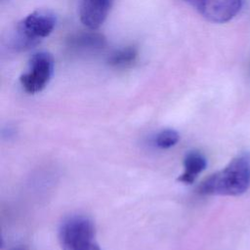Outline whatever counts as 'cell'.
Instances as JSON below:
<instances>
[{
  "instance_id": "7a4b0ae2",
  "label": "cell",
  "mask_w": 250,
  "mask_h": 250,
  "mask_svg": "<svg viewBox=\"0 0 250 250\" xmlns=\"http://www.w3.org/2000/svg\"><path fill=\"white\" fill-rule=\"evenodd\" d=\"M56 17L46 10L34 11L22 19L17 25L10 46L14 51H26L47 37L56 25Z\"/></svg>"
},
{
  "instance_id": "277c9868",
  "label": "cell",
  "mask_w": 250,
  "mask_h": 250,
  "mask_svg": "<svg viewBox=\"0 0 250 250\" xmlns=\"http://www.w3.org/2000/svg\"><path fill=\"white\" fill-rule=\"evenodd\" d=\"M54 59L48 52L35 53L29 60L28 67L20 77L23 90L28 94L41 92L49 83L54 72Z\"/></svg>"
},
{
  "instance_id": "30bf717a",
  "label": "cell",
  "mask_w": 250,
  "mask_h": 250,
  "mask_svg": "<svg viewBox=\"0 0 250 250\" xmlns=\"http://www.w3.org/2000/svg\"><path fill=\"white\" fill-rule=\"evenodd\" d=\"M82 1L87 4L98 6L104 9H110L111 2H112V0H82Z\"/></svg>"
},
{
  "instance_id": "52a82bcc",
  "label": "cell",
  "mask_w": 250,
  "mask_h": 250,
  "mask_svg": "<svg viewBox=\"0 0 250 250\" xmlns=\"http://www.w3.org/2000/svg\"><path fill=\"white\" fill-rule=\"evenodd\" d=\"M206 166L207 160L202 153L189 151L184 159V172L178 180L184 184H192Z\"/></svg>"
},
{
  "instance_id": "8992f818",
  "label": "cell",
  "mask_w": 250,
  "mask_h": 250,
  "mask_svg": "<svg viewBox=\"0 0 250 250\" xmlns=\"http://www.w3.org/2000/svg\"><path fill=\"white\" fill-rule=\"evenodd\" d=\"M67 45L75 52H95L103 49L106 45V40L101 33L86 31L70 36Z\"/></svg>"
},
{
  "instance_id": "9c48e42d",
  "label": "cell",
  "mask_w": 250,
  "mask_h": 250,
  "mask_svg": "<svg viewBox=\"0 0 250 250\" xmlns=\"http://www.w3.org/2000/svg\"><path fill=\"white\" fill-rule=\"evenodd\" d=\"M179 133L173 129H164L160 131L154 139V144L157 147L167 149L174 146L179 142Z\"/></svg>"
},
{
  "instance_id": "6da1fadb",
  "label": "cell",
  "mask_w": 250,
  "mask_h": 250,
  "mask_svg": "<svg viewBox=\"0 0 250 250\" xmlns=\"http://www.w3.org/2000/svg\"><path fill=\"white\" fill-rule=\"evenodd\" d=\"M250 187V154L241 153L224 169L212 174L198 187L204 195L237 196Z\"/></svg>"
},
{
  "instance_id": "3957f363",
  "label": "cell",
  "mask_w": 250,
  "mask_h": 250,
  "mask_svg": "<svg viewBox=\"0 0 250 250\" xmlns=\"http://www.w3.org/2000/svg\"><path fill=\"white\" fill-rule=\"evenodd\" d=\"M59 241L62 250H102L93 222L84 216L67 218L61 226Z\"/></svg>"
},
{
  "instance_id": "5b68a950",
  "label": "cell",
  "mask_w": 250,
  "mask_h": 250,
  "mask_svg": "<svg viewBox=\"0 0 250 250\" xmlns=\"http://www.w3.org/2000/svg\"><path fill=\"white\" fill-rule=\"evenodd\" d=\"M206 20L223 23L232 20L242 8V0H187Z\"/></svg>"
},
{
  "instance_id": "8fae6325",
  "label": "cell",
  "mask_w": 250,
  "mask_h": 250,
  "mask_svg": "<svg viewBox=\"0 0 250 250\" xmlns=\"http://www.w3.org/2000/svg\"><path fill=\"white\" fill-rule=\"evenodd\" d=\"M10 250H27V249L24 248V247H21V246H17V247H14V248L10 249Z\"/></svg>"
},
{
  "instance_id": "ba28073f",
  "label": "cell",
  "mask_w": 250,
  "mask_h": 250,
  "mask_svg": "<svg viewBox=\"0 0 250 250\" xmlns=\"http://www.w3.org/2000/svg\"><path fill=\"white\" fill-rule=\"evenodd\" d=\"M138 57V51L135 47H124L112 52L107 58L109 65L114 67H126L131 65Z\"/></svg>"
}]
</instances>
